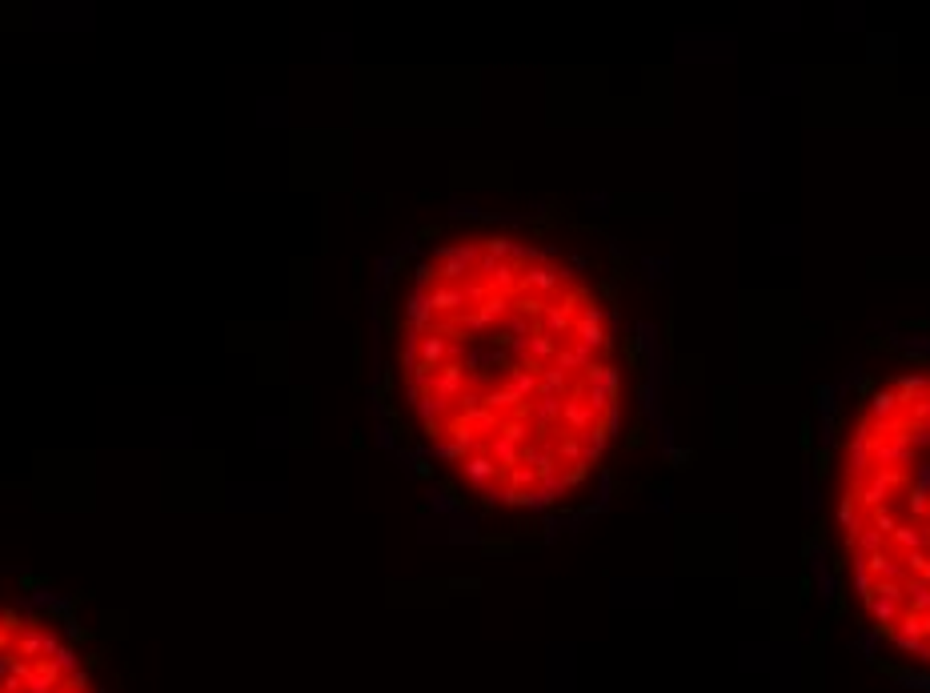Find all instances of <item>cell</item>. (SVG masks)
<instances>
[{"label":"cell","instance_id":"8992f818","mask_svg":"<svg viewBox=\"0 0 930 693\" xmlns=\"http://www.w3.org/2000/svg\"><path fill=\"white\" fill-rule=\"evenodd\" d=\"M393 441H397V437H393V425H377V445H381V449H393Z\"/></svg>","mask_w":930,"mask_h":693},{"label":"cell","instance_id":"52a82bcc","mask_svg":"<svg viewBox=\"0 0 930 693\" xmlns=\"http://www.w3.org/2000/svg\"><path fill=\"white\" fill-rule=\"evenodd\" d=\"M68 685H73V693H81V689L88 685V673H85V669H76L73 677H68Z\"/></svg>","mask_w":930,"mask_h":693},{"label":"cell","instance_id":"6da1fadb","mask_svg":"<svg viewBox=\"0 0 930 693\" xmlns=\"http://www.w3.org/2000/svg\"><path fill=\"white\" fill-rule=\"evenodd\" d=\"M465 477H470L473 485H485L489 477H494V461L489 457H470L465 461Z\"/></svg>","mask_w":930,"mask_h":693},{"label":"cell","instance_id":"ba28073f","mask_svg":"<svg viewBox=\"0 0 930 693\" xmlns=\"http://www.w3.org/2000/svg\"><path fill=\"white\" fill-rule=\"evenodd\" d=\"M802 505H806V509H818V489H814V485H806V493H802Z\"/></svg>","mask_w":930,"mask_h":693},{"label":"cell","instance_id":"3957f363","mask_svg":"<svg viewBox=\"0 0 930 693\" xmlns=\"http://www.w3.org/2000/svg\"><path fill=\"white\" fill-rule=\"evenodd\" d=\"M64 629H68V637L73 641H93V629H85L81 621H73V617H64Z\"/></svg>","mask_w":930,"mask_h":693},{"label":"cell","instance_id":"7a4b0ae2","mask_svg":"<svg viewBox=\"0 0 930 693\" xmlns=\"http://www.w3.org/2000/svg\"><path fill=\"white\" fill-rule=\"evenodd\" d=\"M401 265V253H389V257H377V281H393V269Z\"/></svg>","mask_w":930,"mask_h":693},{"label":"cell","instance_id":"5b68a950","mask_svg":"<svg viewBox=\"0 0 930 693\" xmlns=\"http://www.w3.org/2000/svg\"><path fill=\"white\" fill-rule=\"evenodd\" d=\"M894 401H898L894 393H878V397H874V413H878V417H886V413L894 409Z\"/></svg>","mask_w":930,"mask_h":693},{"label":"cell","instance_id":"277c9868","mask_svg":"<svg viewBox=\"0 0 930 693\" xmlns=\"http://www.w3.org/2000/svg\"><path fill=\"white\" fill-rule=\"evenodd\" d=\"M52 661H56V669H76V649H68V645H61Z\"/></svg>","mask_w":930,"mask_h":693}]
</instances>
